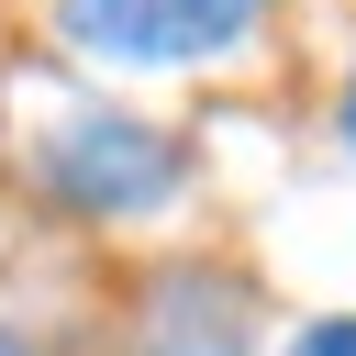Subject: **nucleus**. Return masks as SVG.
<instances>
[{
	"label": "nucleus",
	"mask_w": 356,
	"mask_h": 356,
	"mask_svg": "<svg viewBox=\"0 0 356 356\" xmlns=\"http://www.w3.org/2000/svg\"><path fill=\"white\" fill-rule=\"evenodd\" d=\"M0 356H56V345H44L33 323H0Z\"/></svg>",
	"instance_id": "423d86ee"
},
{
	"label": "nucleus",
	"mask_w": 356,
	"mask_h": 356,
	"mask_svg": "<svg viewBox=\"0 0 356 356\" xmlns=\"http://www.w3.org/2000/svg\"><path fill=\"white\" fill-rule=\"evenodd\" d=\"M289 356H356V312H312V323H289Z\"/></svg>",
	"instance_id": "20e7f679"
},
{
	"label": "nucleus",
	"mask_w": 356,
	"mask_h": 356,
	"mask_svg": "<svg viewBox=\"0 0 356 356\" xmlns=\"http://www.w3.org/2000/svg\"><path fill=\"white\" fill-rule=\"evenodd\" d=\"M122 356H267V312L256 278L222 256H167L145 267L134 312H122Z\"/></svg>",
	"instance_id": "7ed1b4c3"
},
{
	"label": "nucleus",
	"mask_w": 356,
	"mask_h": 356,
	"mask_svg": "<svg viewBox=\"0 0 356 356\" xmlns=\"http://www.w3.org/2000/svg\"><path fill=\"white\" fill-rule=\"evenodd\" d=\"M334 145L356 156V56H345V89H334Z\"/></svg>",
	"instance_id": "39448f33"
},
{
	"label": "nucleus",
	"mask_w": 356,
	"mask_h": 356,
	"mask_svg": "<svg viewBox=\"0 0 356 356\" xmlns=\"http://www.w3.org/2000/svg\"><path fill=\"white\" fill-rule=\"evenodd\" d=\"M278 0H44V44L89 78H189L234 67Z\"/></svg>",
	"instance_id": "f03ea898"
},
{
	"label": "nucleus",
	"mask_w": 356,
	"mask_h": 356,
	"mask_svg": "<svg viewBox=\"0 0 356 356\" xmlns=\"http://www.w3.org/2000/svg\"><path fill=\"white\" fill-rule=\"evenodd\" d=\"M11 167L78 234H145L200 189V145L167 111H145L122 89H89V78H44L11 111Z\"/></svg>",
	"instance_id": "f257e3e1"
}]
</instances>
